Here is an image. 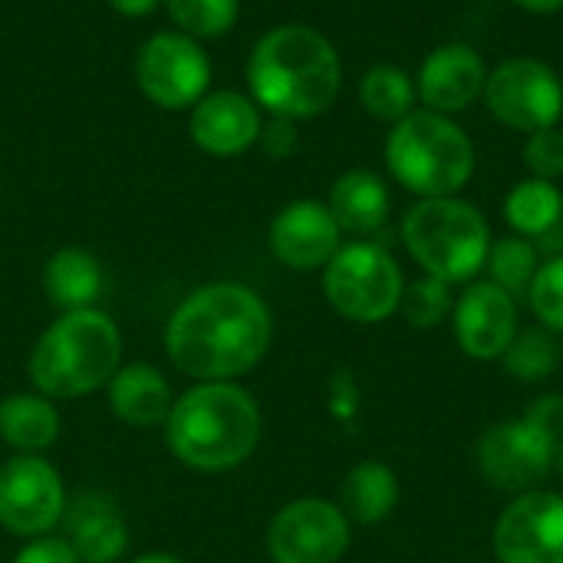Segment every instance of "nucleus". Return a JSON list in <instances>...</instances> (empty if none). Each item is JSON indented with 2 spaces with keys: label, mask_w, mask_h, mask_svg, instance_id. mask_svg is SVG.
Here are the masks:
<instances>
[{
  "label": "nucleus",
  "mask_w": 563,
  "mask_h": 563,
  "mask_svg": "<svg viewBox=\"0 0 563 563\" xmlns=\"http://www.w3.org/2000/svg\"><path fill=\"white\" fill-rule=\"evenodd\" d=\"M561 79H563V69H561Z\"/></svg>",
  "instance_id": "39"
},
{
  "label": "nucleus",
  "mask_w": 563,
  "mask_h": 563,
  "mask_svg": "<svg viewBox=\"0 0 563 563\" xmlns=\"http://www.w3.org/2000/svg\"><path fill=\"white\" fill-rule=\"evenodd\" d=\"M0 439L23 455H43L59 439V412L40 393H13L0 399Z\"/></svg>",
  "instance_id": "22"
},
{
  "label": "nucleus",
  "mask_w": 563,
  "mask_h": 563,
  "mask_svg": "<svg viewBox=\"0 0 563 563\" xmlns=\"http://www.w3.org/2000/svg\"><path fill=\"white\" fill-rule=\"evenodd\" d=\"M558 472H561V478H563V442H561V449H558Z\"/></svg>",
  "instance_id": "38"
},
{
  "label": "nucleus",
  "mask_w": 563,
  "mask_h": 563,
  "mask_svg": "<svg viewBox=\"0 0 563 563\" xmlns=\"http://www.w3.org/2000/svg\"><path fill=\"white\" fill-rule=\"evenodd\" d=\"M261 406L238 383H195L175 396L165 419L172 455L195 472H231L261 442Z\"/></svg>",
  "instance_id": "3"
},
{
  "label": "nucleus",
  "mask_w": 563,
  "mask_h": 563,
  "mask_svg": "<svg viewBox=\"0 0 563 563\" xmlns=\"http://www.w3.org/2000/svg\"><path fill=\"white\" fill-rule=\"evenodd\" d=\"M106 393H109L112 412L132 429L165 426V419L172 412V402H175V393H172L168 379L148 363L119 366L115 376L109 379Z\"/></svg>",
  "instance_id": "19"
},
{
  "label": "nucleus",
  "mask_w": 563,
  "mask_h": 563,
  "mask_svg": "<svg viewBox=\"0 0 563 563\" xmlns=\"http://www.w3.org/2000/svg\"><path fill=\"white\" fill-rule=\"evenodd\" d=\"M455 297H452V284L435 280L429 274H422L419 280H412L402 294L399 310L406 313V320L419 330H432L439 327L445 317H452Z\"/></svg>",
  "instance_id": "29"
},
{
  "label": "nucleus",
  "mask_w": 563,
  "mask_h": 563,
  "mask_svg": "<svg viewBox=\"0 0 563 563\" xmlns=\"http://www.w3.org/2000/svg\"><path fill=\"white\" fill-rule=\"evenodd\" d=\"M135 82L148 102L158 109L178 112L191 109L208 96L211 59L198 46V40L185 33H155L135 53Z\"/></svg>",
  "instance_id": "9"
},
{
  "label": "nucleus",
  "mask_w": 563,
  "mask_h": 563,
  "mask_svg": "<svg viewBox=\"0 0 563 563\" xmlns=\"http://www.w3.org/2000/svg\"><path fill=\"white\" fill-rule=\"evenodd\" d=\"M389 188L386 181L369 172V168H350L343 172L333 188H330V214L336 218L343 234H356V238H369L376 234L386 218H389Z\"/></svg>",
  "instance_id": "20"
},
{
  "label": "nucleus",
  "mask_w": 563,
  "mask_h": 563,
  "mask_svg": "<svg viewBox=\"0 0 563 563\" xmlns=\"http://www.w3.org/2000/svg\"><path fill=\"white\" fill-rule=\"evenodd\" d=\"M10 563H79V558H76V551L63 538H49L46 534V538L26 541Z\"/></svg>",
  "instance_id": "32"
},
{
  "label": "nucleus",
  "mask_w": 563,
  "mask_h": 563,
  "mask_svg": "<svg viewBox=\"0 0 563 563\" xmlns=\"http://www.w3.org/2000/svg\"><path fill=\"white\" fill-rule=\"evenodd\" d=\"M402 244L422 274L445 284H472L488 261L492 228L485 214L459 198H419L402 218Z\"/></svg>",
  "instance_id": "6"
},
{
  "label": "nucleus",
  "mask_w": 563,
  "mask_h": 563,
  "mask_svg": "<svg viewBox=\"0 0 563 563\" xmlns=\"http://www.w3.org/2000/svg\"><path fill=\"white\" fill-rule=\"evenodd\" d=\"M511 3L528 10V13H558V10H563V0H511Z\"/></svg>",
  "instance_id": "36"
},
{
  "label": "nucleus",
  "mask_w": 563,
  "mask_h": 563,
  "mask_svg": "<svg viewBox=\"0 0 563 563\" xmlns=\"http://www.w3.org/2000/svg\"><path fill=\"white\" fill-rule=\"evenodd\" d=\"M402 294V267L383 244H343L323 267V297L340 317L353 323H383L399 310Z\"/></svg>",
  "instance_id": "7"
},
{
  "label": "nucleus",
  "mask_w": 563,
  "mask_h": 563,
  "mask_svg": "<svg viewBox=\"0 0 563 563\" xmlns=\"http://www.w3.org/2000/svg\"><path fill=\"white\" fill-rule=\"evenodd\" d=\"M168 16L178 23V33L191 40L224 36L238 20V0H162Z\"/></svg>",
  "instance_id": "28"
},
{
  "label": "nucleus",
  "mask_w": 563,
  "mask_h": 563,
  "mask_svg": "<svg viewBox=\"0 0 563 563\" xmlns=\"http://www.w3.org/2000/svg\"><path fill=\"white\" fill-rule=\"evenodd\" d=\"M261 145L271 158H290L300 145V135H297V125L294 119H271L264 129H261Z\"/></svg>",
  "instance_id": "33"
},
{
  "label": "nucleus",
  "mask_w": 563,
  "mask_h": 563,
  "mask_svg": "<svg viewBox=\"0 0 563 563\" xmlns=\"http://www.w3.org/2000/svg\"><path fill=\"white\" fill-rule=\"evenodd\" d=\"M162 0H109V7L122 16H148Z\"/></svg>",
  "instance_id": "35"
},
{
  "label": "nucleus",
  "mask_w": 563,
  "mask_h": 563,
  "mask_svg": "<svg viewBox=\"0 0 563 563\" xmlns=\"http://www.w3.org/2000/svg\"><path fill=\"white\" fill-rule=\"evenodd\" d=\"M528 303L544 330L563 333V254H554L538 267L528 287Z\"/></svg>",
  "instance_id": "30"
},
{
  "label": "nucleus",
  "mask_w": 563,
  "mask_h": 563,
  "mask_svg": "<svg viewBox=\"0 0 563 563\" xmlns=\"http://www.w3.org/2000/svg\"><path fill=\"white\" fill-rule=\"evenodd\" d=\"M343 247V231L327 205L313 198L290 201L271 221V254L290 271H320Z\"/></svg>",
  "instance_id": "16"
},
{
  "label": "nucleus",
  "mask_w": 563,
  "mask_h": 563,
  "mask_svg": "<svg viewBox=\"0 0 563 563\" xmlns=\"http://www.w3.org/2000/svg\"><path fill=\"white\" fill-rule=\"evenodd\" d=\"M485 267H488V280L518 300V297H528V287L541 267V254H538V244L531 238L508 234L501 241H492Z\"/></svg>",
  "instance_id": "26"
},
{
  "label": "nucleus",
  "mask_w": 563,
  "mask_h": 563,
  "mask_svg": "<svg viewBox=\"0 0 563 563\" xmlns=\"http://www.w3.org/2000/svg\"><path fill=\"white\" fill-rule=\"evenodd\" d=\"M63 475L43 455H13L0 465V528L13 538H46L66 511Z\"/></svg>",
  "instance_id": "10"
},
{
  "label": "nucleus",
  "mask_w": 563,
  "mask_h": 563,
  "mask_svg": "<svg viewBox=\"0 0 563 563\" xmlns=\"http://www.w3.org/2000/svg\"><path fill=\"white\" fill-rule=\"evenodd\" d=\"M267 554L274 563H336L350 551V518L323 498H297L267 525Z\"/></svg>",
  "instance_id": "12"
},
{
  "label": "nucleus",
  "mask_w": 563,
  "mask_h": 563,
  "mask_svg": "<svg viewBox=\"0 0 563 563\" xmlns=\"http://www.w3.org/2000/svg\"><path fill=\"white\" fill-rule=\"evenodd\" d=\"M561 439L544 432L534 419H511L492 426L478 439V468L501 492H534L558 465Z\"/></svg>",
  "instance_id": "11"
},
{
  "label": "nucleus",
  "mask_w": 563,
  "mask_h": 563,
  "mask_svg": "<svg viewBox=\"0 0 563 563\" xmlns=\"http://www.w3.org/2000/svg\"><path fill=\"white\" fill-rule=\"evenodd\" d=\"M261 106L241 92L221 89V92H208L205 99H198L191 106V142L214 155V158H234L244 155L251 145L261 142Z\"/></svg>",
  "instance_id": "17"
},
{
  "label": "nucleus",
  "mask_w": 563,
  "mask_h": 563,
  "mask_svg": "<svg viewBox=\"0 0 563 563\" xmlns=\"http://www.w3.org/2000/svg\"><path fill=\"white\" fill-rule=\"evenodd\" d=\"M122 366V333L115 320L96 307L69 310L53 320L30 350L26 373L46 399L89 396L115 376Z\"/></svg>",
  "instance_id": "4"
},
{
  "label": "nucleus",
  "mask_w": 563,
  "mask_h": 563,
  "mask_svg": "<svg viewBox=\"0 0 563 563\" xmlns=\"http://www.w3.org/2000/svg\"><path fill=\"white\" fill-rule=\"evenodd\" d=\"M558 360H561V346L558 340L551 336V330L544 327H534V330H518L515 343L508 346V353L501 356L505 369L525 383H534V379H544L558 369Z\"/></svg>",
  "instance_id": "27"
},
{
  "label": "nucleus",
  "mask_w": 563,
  "mask_h": 563,
  "mask_svg": "<svg viewBox=\"0 0 563 563\" xmlns=\"http://www.w3.org/2000/svg\"><path fill=\"white\" fill-rule=\"evenodd\" d=\"M360 102H363V109L376 122L396 125L419 102V96H416V76H409L402 66L379 63V66L366 69V76L360 79Z\"/></svg>",
  "instance_id": "25"
},
{
  "label": "nucleus",
  "mask_w": 563,
  "mask_h": 563,
  "mask_svg": "<svg viewBox=\"0 0 563 563\" xmlns=\"http://www.w3.org/2000/svg\"><path fill=\"white\" fill-rule=\"evenodd\" d=\"M274 317L244 284H208L188 294L165 327V353L195 383H234L271 350Z\"/></svg>",
  "instance_id": "1"
},
{
  "label": "nucleus",
  "mask_w": 563,
  "mask_h": 563,
  "mask_svg": "<svg viewBox=\"0 0 563 563\" xmlns=\"http://www.w3.org/2000/svg\"><path fill=\"white\" fill-rule=\"evenodd\" d=\"M475 162V142L452 115L412 109L386 135L389 175L419 198L459 195L472 181Z\"/></svg>",
  "instance_id": "5"
},
{
  "label": "nucleus",
  "mask_w": 563,
  "mask_h": 563,
  "mask_svg": "<svg viewBox=\"0 0 563 563\" xmlns=\"http://www.w3.org/2000/svg\"><path fill=\"white\" fill-rule=\"evenodd\" d=\"M63 541L79 563H119L129 551V525L119 501L106 492H79L63 511Z\"/></svg>",
  "instance_id": "18"
},
{
  "label": "nucleus",
  "mask_w": 563,
  "mask_h": 563,
  "mask_svg": "<svg viewBox=\"0 0 563 563\" xmlns=\"http://www.w3.org/2000/svg\"><path fill=\"white\" fill-rule=\"evenodd\" d=\"M132 563H185L181 558H175V554H162V551H155V554H142V558H135Z\"/></svg>",
  "instance_id": "37"
},
{
  "label": "nucleus",
  "mask_w": 563,
  "mask_h": 563,
  "mask_svg": "<svg viewBox=\"0 0 563 563\" xmlns=\"http://www.w3.org/2000/svg\"><path fill=\"white\" fill-rule=\"evenodd\" d=\"M102 264L86 247H59L43 264V294L63 313L92 307L102 294Z\"/></svg>",
  "instance_id": "21"
},
{
  "label": "nucleus",
  "mask_w": 563,
  "mask_h": 563,
  "mask_svg": "<svg viewBox=\"0 0 563 563\" xmlns=\"http://www.w3.org/2000/svg\"><path fill=\"white\" fill-rule=\"evenodd\" d=\"M498 563H563V495L525 492L495 525Z\"/></svg>",
  "instance_id": "13"
},
{
  "label": "nucleus",
  "mask_w": 563,
  "mask_h": 563,
  "mask_svg": "<svg viewBox=\"0 0 563 563\" xmlns=\"http://www.w3.org/2000/svg\"><path fill=\"white\" fill-rule=\"evenodd\" d=\"M528 419H534L544 432H551L554 439L563 442V396H541L531 406Z\"/></svg>",
  "instance_id": "34"
},
{
  "label": "nucleus",
  "mask_w": 563,
  "mask_h": 563,
  "mask_svg": "<svg viewBox=\"0 0 563 563\" xmlns=\"http://www.w3.org/2000/svg\"><path fill=\"white\" fill-rule=\"evenodd\" d=\"M452 336L472 360H501L518 336V300L492 280H472L452 307Z\"/></svg>",
  "instance_id": "14"
},
{
  "label": "nucleus",
  "mask_w": 563,
  "mask_h": 563,
  "mask_svg": "<svg viewBox=\"0 0 563 563\" xmlns=\"http://www.w3.org/2000/svg\"><path fill=\"white\" fill-rule=\"evenodd\" d=\"M485 82H488V66L475 46L442 43L422 59L416 73V96L429 112L459 115L475 102H482Z\"/></svg>",
  "instance_id": "15"
},
{
  "label": "nucleus",
  "mask_w": 563,
  "mask_h": 563,
  "mask_svg": "<svg viewBox=\"0 0 563 563\" xmlns=\"http://www.w3.org/2000/svg\"><path fill=\"white\" fill-rule=\"evenodd\" d=\"M399 505V478L383 462H360L340 485V508L356 525H379Z\"/></svg>",
  "instance_id": "23"
},
{
  "label": "nucleus",
  "mask_w": 563,
  "mask_h": 563,
  "mask_svg": "<svg viewBox=\"0 0 563 563\" xmlns=\"http://www.w3.org/2000/svg\"><path fill=\"white\" fill-rule=\"evenodd\" d=\"M247 82L254 102L277 119L323 115L343 86V63L336 46L313 26L284 23L267 30L247 59Z\"/></svg>",
  "instance_id": "2"
},
{
  "label": "nucleus",
  "mask_w": 563,
  "mask_h": 563,
  "mask_svg": "<svg viewBox=\"0 0 563 563\" xmlns=\"http://www.w3.org/2000/svg\"><path fill=\"white\" fill-rule=\"evenodd\" d=\"M525 165L534 178H563V132L558 125L531 132L525 142Z\"/></svg>",
  "instance_id": "31"
},
{
  "label": "nucleus",
  "mask_w": 563,
  "mask_h": 563,
  "mask_svg": "<svg viewBox=\"0 0 563 563\" xmlns=\"http://www.w3.org/2000/svg\"><path fill=\"white\" fill-rule=\"evenodd\" d=\"M505 221L521 238H544L563 224V191L548 178H525L505 198Z\"/></svg>",
  "instance_id": "24"
},
{
  "label": "nucleus",
  "mask_w": 563,
  "mask_h": 563,
  "mask_svg": "<svg viewBox=\"0 0 563 563\" xmlns=\"http://www.w3.org/2000/svg\"><path fill=\"white\" fill-rule=\"evenodd\" d=\"M482 102L498 125L531 135L561 122L563 79L534 56H515L488 69Z\"/></svg>",
  "instance_id": "8"
}]
</instances>
